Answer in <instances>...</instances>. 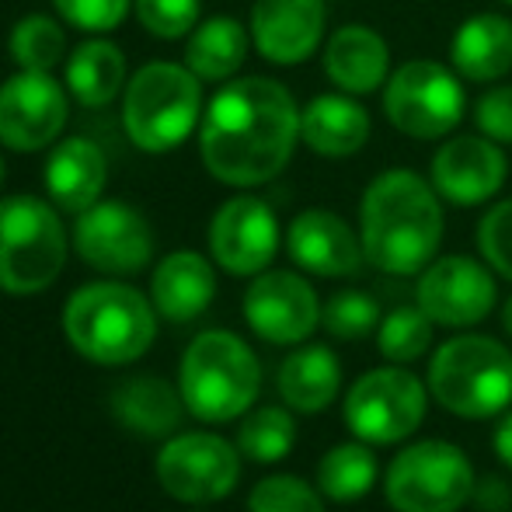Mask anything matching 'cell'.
<instances>
[{"label":"cell","instance_id":"cell-1","mask_svg":"<svg viewBox=\"0 0 512 512\" xmlns=\"http://www.w3.org/2000/svg\"><path fill=\"white\" fill-rule=\"evenodd\" d=\"M300 143V108L272 77H237L209 98L199 122V154L223 185L255 189L286 171Z\"/></svg>","mask_w":512,"mask_h":512},{"label":"cell","instance_id":"cell-2","mask_svg":"<svg viewBox=\"0 0 512 512\" xmlns=\"http://www.w3.org/2000/svg\"><path fill=\"white\" fill-rule=\"evenodd\" d=\"M443 199L411 168H387L359 199V241L373 269L418 276L443 244Z\"/></svg>","mask_w":512,"mask_h":512},{"label":"cell","instance_id":"cell-3","mask_svg":"<svg viewBox=\"0 0 512 512\" xmlns=\"http://www.w3.org/2000/svg\"><path fill=\"white\" fill-rule=\"evenodd\" d=\"M63 335L98 366L136 363L157 338V307L126 283H88L63 307Z\"/></svg>","mask_w":512,"mask_h":512},{"label":"cell","instance_id":"cell-4","mask_svg":"<svg viewBox=\"0 0 512 512\" xmlns=\"http://www.w3.org/2000/svg\"><path fill=\"white\" fill-rule=\"evenodd\" d=\"M178 391L199 422H234L248 415L262 391V363L234 331H203L178 366Z\"/></svg>","mask_w":512,"mask_h":512},{"label":"cell","instance_id":"cell-5","mask_svg":"<svg viewBox=\"0 0 512 512\" xmlns=\"http://www.w3.org/2000/svg\"><path fill=\"white\" fill-rule=\"evenodd\" d=\"M429 394L457 418H495L512 405V352L492 335H457L429 359Z\"/></svg>","mask_w":512,"mask_h":512},{"label":"cell","instance_id":"cell-6","mask_svg":"<svg viewBox=\"0 0 512 512\" xmlns=\"http://www.w3.org/2000/svg\"><path fill=\"white\" fill-rule=\"evenodd\" d=\"M203 122V81L178 63H147L122 91V129L147 154L178 150Z\"/></svg>","mask_w":512,"mask_h":512},{"label":"cell","instance_id":"cell-7","mask_svg":"<svg viewBox=\"0 0 512 512\" xmlns=\"http://www.w3.org/2000/svg\"><path fill=\"white\" fill-rule=\"evenodd\" d=\"M67 265V230L49 203L35 196L0 199V290L32 297L60 279Z\"/></svg>","mask_w":512,"mask_h":512},{"label":"cell","instance_id":"cell-8","mask_svg":"<svg viewBox=\"0 0 512 512\" xmlns=\"http://www.w3.org/2000/svg\"><path fill=\"white\" fill-rule=\"evenodd\" d=\"M474 467L446 439H418L391 460L384 495L394 512H457L474 499Z\"/></svg>","mask_w":512,"mask_h":512},{"label":"cell","instance_id":"cell-9","mask_svg":"<svg viewBox=\"0 0 512 512\" xmlns=\"http://www.w3.org/2000/svg\"><path fill=\"white\" fill-rule=\"evenodd\" d=\"M467 108L464 77L439 60H408L387 77L384 115L411 140H446Z\"/></svg>","mask_w":512,"mask_h":512},{"label":"cell","instance_id":"cell-10","mask_svg":"<svg viewBox=\"0 0 512 512\" xmlns=\"http://www.w3.org/2000/svg\"><path fill=\"white\" fill-rule=\"evenodd\" d=\"M425 408H429L425 384L398 363L366 370L349 387L342 405L349 432L370 446L405 443L425 422Z\"/></svg>","mask_w":512,"mask_h":512},{"label":"cell","instance_id":"cell-11","mask_svg":"<svg viewBox=\"0 0 512 512\" xmlns=\"http://www.w3.org/2000/svg\"><path fill=\"white\" fill-rule=\"evenodd\" d=\"M154 471L171 499L209 506L227 499L241 481V450L213 432H182L161 446Z\"/></svg>","mask_w":512,"mask_h":512},{"label":"cell","instance_id":"cell-12","mask_svg":"<svg viewBox=\"0 0 512 512\" xmlns=\"http://www.w3.org/2000/svg\"><path fill=\"white\" fill-rule=\"evenodd\" d=\"M415 304L432 317V324L471 328L495 310L499 286L488 262L471 255H443L418 272Z\"/></svg>","mask_w":512,"mask_h":512},{"label":"cell","instance_id":"cell-13","mask_svg":"<svg viewBox=\"0 0 512 512\" xmlns=\"http://www.w3.org/2000/svg\"><path fill=\"white\" fill-rule=\"evenodd\" d=\"M74 248L91 269L105 276H136L154 255V234L140 209L98 199L74 223Z\"/></svg>","mask_w":512,"mask_h":512},{"label":"cell","instance_id":"cell-14","mask_svg":"<svg viewBox=\"0 0 512 512\" xmlns=\"http://www.w3.org/2000/svg\"><path fill=\"white\" fill-rule=\"evenodd\" d=\"M67 91L42 70H18L0 84V143L21 154L46 150L67 126Z\"/></svg>","mask_w":512,"mask_h":512},{"label":"cell","instance_id":"cell-15","mask_svg":"<svg viewBox=\"0 0 512 512\" xmlns=\"http://www.w3.org/2000/svg\"><path fill=\"white\" fill-rule=\"evenodd\" d=\"M321 300L300 272H258L244 293V321L272 345H300L321 324Z\"/></svg>","mask_w":512,"mask_h":512},{"label":"cell","instance_id":"cell-16","mask_svg":"<svg viewBox=\"0 0 512 512\" xmlns=\"http://www.w3.org/2000/svg\"><path fill=\"white\" fill-rule=\"evenodd\" d=\"M279 251V220L258 196L227 199L209 220V255L230 276H258Z\"/></svg>","mask_w":512,"mask_h":512},{"label":"cell","instance_id":"cell-17","mask_svg":"<svg viewBox=\"0 0 512 512\" xmlns=\"http://www.w3.org/2000/svg\"><path fill=\"white\" fill-rule=\"evenodd\" d=\"M509 178V157L502 143L481 136H450L432 154L429 182L439 199L450 206L471 209L502 192Z\"/></svg>","mask_w":512,"mask_h":512},{"label":"cell","instance_id":"cell-18","mask_svg":"<svg viewBox=\"0 0 512 512\" xmlns=\"http://www.w3.org/2000/svg\"><path fill=\"white\" fill-rule=\"evenodd\" d=\"M324 25V0H255L251 7V42L262 60L276 67H297L310 60L324 39Z\"/></svg>","mask_w":512,"mask_h":512},{"label":"cell","instance_id":"cell-19","mask_svg":"<svg viewBox=\"0 0 512 512\" xmlns=\"http://www.w3.org/2000/svg\"><path fill=\"white\" fill-rule=\"evenodd\" d=\"M286 251L310 276L342 279L363 269V241L359 234L331 209H304L290 220Z\"/></svg>","mask_w":512,"mask_h":512},{"label":"cell","instance_id":"cell-20","mask_svg":"<svg viewBox=\"0 0 512 512\" xmlns=\"http://www.w3.org/2000/svg\"><path fill=\"white\" fill-rule=\"evenodd\" d=\"M324 74L345 95H373L391 77L387 39L370 25H342L324 46Z\"/></svg>","mask_w":512,"mask_h":512},{"label":"cell","instance_id":"cell-21","mask_svg":"<svg viewBox=\"0 0 512 512\" xmlns=\"http://www.w3.org/2000/svg\"><path fill=\"white\" fill-rule=\"evenodd\" d=\"M370 112L356 95H317L300 108V143L321 157H352L370 143Z\"/></svg>","mask_w":512,"mask_h":512},{"label":"cell","instance_id":"cell-22","mask_svg":"<svg viewBox=\"0 0 512 512\" xmlns=\"http://www.w3.org/2000/svg\"><path fill=\"white\" fill-rule=\"evenodd\" d=\"M42 182L46 192L60 209L67 213H84L88 206H95L105 192L108 182V164L105 154L84 136H70V140L56 143L46 157L42 168Z\"/></svg>","mask_w":512,"mask_h":512},{"label":"cell","instance_id":"cell-23","mask_svg":"<svg viewBox=\"0 0 512 512\" xmlns=\"http://www.w3.org/2000/svg\"><path fill=\"white\" fill-rule=\"evenodd\" d=\"M450 67L464 81L499 84L512 70V21L495 11L460 21L450 39Z\"/></svg>","mask_w":512,"mask_h":512},{"label":"cell","instance_id":"cell-24","mask_svg":"<svg viewBox=\"0 0 512 512\" xmlns=\"http://www.w3.org/2000/svg\"><path fill=\"white\" fill-rule=\"evenodd\" d=\"M216 297L213 262L199 251H171L150 276V300L157 314L175 324L196 321Z\"/></svg>","mask_w":512,"mask_h":512},{"label":"cell","instance_id":"cell-25","mask_svg":"<svg viewBox=\"0 0 512 512\" xmlns=\"http://www.w3.org/2000/svg\"><path fill=\"white\" fill-rule=\"evenodd\" d=\"M182 391L168 384V380L154 377V373H140V377H126L115 384L112 391V415L126 425L129 432L143 439H161L182 425L185 415Z\"/></svg>","mask_w":512,"mask_h":512},{"label":"cell","instance_id":"cell-26","mask_svg":"<svg viewBox=\"0 0 512 512\" xmlns=\"http://www.w3.org/2000/svg\"><path fill=\"white\" fill-rule=\"evenodd\" d=\"M279 398L300 415H321L342 391V363L328 345H300L279 363Z\"/></svg>","mask_w":512,"mask_h":512},{"label":"cell","instance_id":"cell-27","mask_svg":"<svg viewBox=\"0 0 512 512\" xmlns=\"http://www.w3.org/2000/svg\"><path fill=\"white\" fill-rule=\"evenodd\" d=\"M251 28H244L237 18H209L189 32V46H185V67L199 77V81L220 84L230 81L248 60V39Z\"/></svg>","mask_w":512,"mask_h":512},{"label":"cell","instance_id":"cell-28","mask_svg":"<svg viewBox=\"0 0 512 512\" xmlns=\"http://www.w3.org/2000/svg\"><path fill=\"white\" fill-rule=\"evenodd\" d=\"M67 91L84 108H102L126 91V56L115 42L88 39L67 60Z\"/></svg>","mask_w":512,"mask_h":512},{"label":"cell","instance_id":"cell-29","mask_svg":"<svg viewBox=\"0 0 512 512\" xmlns=\"http://www.w3.org/2000/svg\"><path fill=\"white\" fill-rule=\"evenodd\" d=\"M377 481V457H373L370 443L356 439V443H338L317 464V488L324 499L331 502H359Z\"/></svg>","mask_w":512,"mask_h":512},{"label":"cell","instance_id":"cell-30","mask_svg":"<svg viewBox=\"0 0 512 512\" xmlns=\"http://www.w3.org/2000/svg\"><path fill=\"white\" fill-rule=\"evenodd\" d=\"M293 443H297V422L290 408H251L237 429V450L255 464H276L290 457Z\"/></svg>","mask_w":512,"mask_h":512},{"label":"cell","instance_id":"cell-31","mask_svg":"<svg viewBox=\"0 0 512 512\" xmlns=\"http://www.w3.org/2000/svg\"><path fill=\"white\" fill-rule=\"evenodd\" d=\"M7 53L18 63V70H42V74H53L56 63L67 56V35L46 14H28L18 25L11 28V42H7Z\"/></svg>","mask_w":512,"mask_h":512},{"label":"cell","instance_id":"cell-32","mask_svg":"<svg viewBox=\"0 0 512 512\" xmlns=\"http://www.w3.org/2000/svg\"><path fill=\"white\" fill-rule=\"evenodd\" d=\"M432 345V317L422 307H398L380 321L377 349L387 363H415L429 352Z\"/></svg>","mask_w":512,"mask_h":512},{"label":"cell","instance_id":"cell-33","mask_svg":"<svg viewBox=\"0 0 512 512\" xmlns=\"http://www.w3.org/2000/svg\"><path fill=\"white\" fill-rule=\"evenodd\" d=\"M380 304L363 290H342L324 304L321 324L331 338H342V342H359V338L373 335L380 328Z\"/></svg>","mask_w":512,"mask_h":512},{"label":"cell","instance_id":"cell-34","mask_svg":"<svg viewBox=\"0 0 512 512\" xmlns=\"http://www.w3.org/2000/svg\"><path fill=\"white\" fill-rule=\"evenodd\" d=\"M248 512H324V495L297 474H269L251 488Z\"/></svg>","mask_w":512,"mask_h":512},{"label":"cell","instance_id":"cell-35","mask_svg":"<svg viewBox=\"0 0 512 512\" xmlns=\"http://www.w3.org/2000/svg\"><path fill=\"white\" fill-rule=\"evenodd\" d=\"M474 237H478V251L488 269L512 283V199H502L488 209Z\"/></svg>","mask_w":512,"mask_h":512},{"label":"cell","instance_id":"cell-36","mask_svg":"<svg viewBox=\"0 0 512 512\" xmlns=\"http://www.w3.org/2000/svg\"><path fill=\"white\" fill-rule=\"evenodd\" d=\"M136 18L157 39H182L199 25V0H136Z\"/></svg>","mask_w":512,"mask_h":512},{"label":"cell","instance_id":"cell-37","mask_svg":"<svg viewBox=\"0 0 512 512\" xmlns=\"http://www.w3.org/2000/svg\"><path fill=\"white\" fill-rule=\"evenodd\" d=\"M60 18L81 32H112L126 21L129 0H53Z\"/></svg>","mask_w":512,"mask_h":512},{"label":"cell","instance_id":"cell-38","mask_svg":"<svg viewBox=\"0 0 512 512\" xmlns=\"http://www.w3.org/2000/svg\"><path fill=\"white\" fill-rule=\"evenodd\" d=\"M474 126L488 140L512 147V84H495L474 102Z\"/></svg>","mask_w":512,"mask_h":512},{"label":"cell","instance_id":"cell-39","mask_svg":"<svg viewBox=\"0 0 512 512\" xmlns=\"http://www.w3.org/2000/svg\"><path fill=\"white\" fill-rule=\"evenodd\" d=\"M474 502L488 512H502V509H509L512 495L506 492V485H502L499 478H485L478 488H474Z\"/></svg>","mask_w":512,"mask_h":512},{"label":"cell","instance_id":"cell-40","mask_svg":"<svg viewBox=\"0 0 512 512\" xmlns=\"http://www.w3.org/2000/svg\"><path fill=\"white\" fill-rule=\"evenodd\" d=\"M495 457L512 471V411H502L499 415V425H495Z\"/></svg>","mask_w":512,"mask_h":512},{"label":"cell","instance_id":"cell-41","mask_svg":"<svg viewBox=\"0 0 512 512\" xmlns=\"http://www.w3.org/2000/svg\"><path fill=\"white\" fill-rule=\"evenodd\" d=\"M502 331H506V335L512 338V297L506 300V304H502Z\"/></svg>","mask_w":512,"mask_h":512},{"label":"cell","instance_id":"cell-42","mask_svg":"<svg viewBox=\"0 0 512 512\" xmlns=\"http://www.w3.org/2000/svg\"><path fill=\"white\" fill-rule=\"evenodd\" d=\"M0 182H4V161H0Z\"/></svg>","mask_w":512,"mask_h":512},{"label":"cell","instance_id":"cell-43","mask_svg":"<svg viewBox=\"0 0 512 512\" xmlns=\"http://www.w3.org/2000/svg\"><path fill=\"white\" fill-rule=\"evenodd\" d=\"M506 4H512V0H506Z\"/></svg>","mask_w":512,"mask_h":512}]
</instances>
